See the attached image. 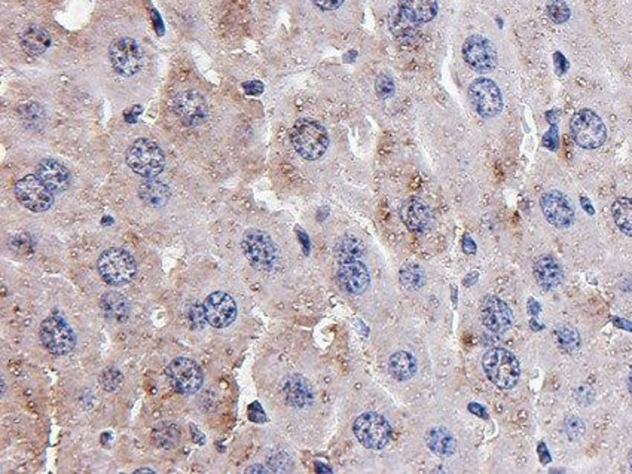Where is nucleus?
<instances>
[{"label":"nucleus","mask_w":632,"mask_h":474,"mask_svg":"<svg viewBox=\"0 0 632 474\" xmlns=\"http://www.w3.org/2000/svg\"><path fill=\"white\" fill-rule=\"evenodd\" d=\"M291 142L302 158L317 161L327 152L329 134L320 122L299 119L291 130Z\"/></svg>","instance_id":"obj_1"},{"label":"nucleus","mask_w":632,"mask_h":474,"mask_svg":"<svg viewBox=\"0 0 632 474\" xmlns=\"http://www.w3.org/2000/svg\"><path fill=\"white\" fill-rule=\"evenodd\" d=\"M241 250L252 267L260 272H271L280 262L279 248L265 231H245L241 240Z\"/></svg>","instance_id":"obj_2"},{"label":"nucleus","mask_w":632,"mask_h":474,"mask_svg":"<svg viewBox=\"0 0 632 474\" xmlns=\"http://www.w3.org/2000/svg\"><path fill=\"white\" fill-rule=\"evenodd\" d=\"M482 369L491 384L502 389L516 387L521 366L518 358L504 348H492L482 358Z\"/></svg>","instance_id":"obj_3"},{"label":"nucleus","mask_w":632,"mask_h":474,"mask_svg":"<svg viewBox=\"0 0 632 474\" xmlns=\"http://www.w3.org/2000/svg\"><path fill=\"white\" fill-rule=\"evenodd\" d=\"M97 269L106 284L118 287L133 280L137 274V265L127 250L112 247L100 255Z\"/></svg>","instance_id":"obj_4"},{"label":"nucleus","mask_w":632,"mask_h":474,"mask_svg":"<svg viewBox=\"0 0 632 474\" xmlns=\"http://www.w3.org/2000/svg\"><path fill=\"white\" fill-rule=\"evenodd\" d=\"M127 164L135 174L152 178L162 173L166 166V157L155 142L139 138L127 152Z\"/></svg>","instance_id":"obj_5"},{"label":"nucleus","mask_w":632,"mask_h":474,"mask_svg":"<svg viewBox=\"0 0 632 474\" xmlns=\"http://www.w3.org/2000/svg\"><path fill=\"white\" fill-rule=\"evenodd\" d=\"M353 433L367 449H382L391 440V425L377 412H365L356 418Z\"/></svg>","instance_id":"obj_6"},{"label":"nucleus","mask_w":632,"mask_h":474,"mask_svg":"<svg viewBox=\"0 0 632 474\" xmlns=\"http://www.w3.org/2000/svg\"><path fill=\"white\" fill-rule=\"evenodd\" d=\"M574 142L583 149H598L607 138V128L602 119L589 109L576 111L570 122Z\"/></svg>","instance_id":"obj_7"},{"label":"nucleus","mask_w":632,"mask_h":474,"mask_svg":"<svg viewBox=\"0 0 632 474\" xmlns=\"http://www.w3.org/2000/svg\"><path fill=\"white\" fill-rule=\"evenodd\" d=\"M40 341L54 356H66L76 346V334L66 320L57 314L47 317L40 324Z\"/></svg>","instance_id":"obj_8"},{"label":"nucleus","mask_w":632,"mask_h":474,"mask_svg":"<svg viewBox=\"0 0 632 474\" xmlns=\"http://www.w3.org/2000/svg\"><path fill=\"white\" fill-rule=\"evenodd\" d=\"M109 59L115 72L126 78L137 75L143 67V51L131 37L116 39L109 49Z\"/></svg>","instance_id":"obj_9"},{"label":"nucleus","mask_w":632,"mask_h":474,"mask_svg":"<svg viewBox=\"0 0 632 474\" xmlns=\"http://www.w3.org/2000/svg\"><path fill=\"white\" fill-rule=\"evenodd\" d=\"M13 192H16L17 200L27 210L35 213H44L49 210L54 202L52 192L37 176H25L20 178L16 183V188H13Z\"/></svg>","instance_id":"obj_10"},{"label":"nucleus","mask_w":632,"mask_h":474,"mask_svg":"<svg viewBox=\"0 0 632 474\" xmlns=\"http://www.w3.org/2000/svg\"><path fill=\"white\" fill-rule=\"evenodd\" d=\"M167 376L176 391L185 396L195 394L204 381L201 367L186 357L174 358L167 367Z\"/></svg>","instance_id":"obj_11"},{"label":"nucleus","mask_w":632,"mask_h":474,"mask_svg":"<svg viewBox=\"0 0 632 474\" xmlns=\"http://www.w3.org/2000/svg\"><path fill=\"white\" fill-rule=\"evenodd\" d=\"M469 99L472 106L482 118L497 116L503 109V99L496 82L487 78H479L469 87Z\"/></svg>","instance_id":"obj_12"},{"label":"nucleus","mask_w":632,"mask_h":474,"mask_svg":"<svg viewBox=\"0 0 632 474\" xmlns=\"http://www.w3.org/2000/svg\"><path fill=\"white\" fill-rule=\"evenodd\" d=\"M463 59L473 71L484 73L497 66V51L487 37L473 35L464 42Z\"/></svg>","instance_id":"obj_13"},{"label":"nucleus","mask_w":632,"mask_h":474,"mask_svg":"<svg viewBox=\"0 0 632 474\" xmlns=\"http://www.w3.org/2000/svg\"><path fill=\"white\" fill-rule=\"evenodd\" d=\"M207 323L216 329H226L237 318V303L225 291H214L204 302Z\"/></svg>","instance_id":"obj_14"},{"label":"nucleus","mask_w":632,"mask_h":474,"mask_svg":"<svg viewBox=\"0 0 632 474\" xmlns=\"http://www.w3.org/2000/svg\"><path fill=\"white\" fill-rule=\"evenodd\" d=\"M542 212L546 220L555 228L564 229L573 225L574 207L571 201L559 190H547L540 198Z\"/></svg>","instance_id":"obj_15"},{"label":"nucleus","mask_w":632,"mask_h":474,"mask_svg":"<svg viewBox=\"0 0 632 474\" xmlns=\"http://www.w3.org/2000/svg\"><path fill=\"white\" fill-rule=\"evenodd\" d=\"M174 114L186 127H198L207 119V102L198 91H183L174 99Z\"/></svg>","instance_id":"obj_16"},{"label":"nucleus","mask_w":632,"mask_h":474,"mask_svg":"<svg viewBox=\"0 0 632 474\" xmlns=\"http://www.w3.org/2000/svg\"><path fill=\"white\" fill-rule=\"evenodd\" d=\"M480 322L492 333L502 334L514 324V315L509 306L497 296H487L480 305Z\"/></svg>","instance_id":"obj_17"},{"label":"nucleus","mask_w":632,"mask_h":474,"mask_svg":"<svg viewBox=\"0 0 632 474\" xmlns=\"http://www.w3.org/2000/svg\"><path fill=\"white\" fill-rule=\"evenodd\" d=\"M336 276L341 288L353 296L363 295L370 286L367 267L360 259L339 263Z\"/></svg>","instance_id":"obj_18"},{"label":"nucleus","mask_w":632,"mask_h":474,"mask_svg":"<svg viewBox=\"0 0 632 474\" xmlns=\"http://www.w3.org/2000/svg\"><path fill=\"white\" fill-rule=\"evenodd\" d=\"M401 219L409 231L425 232L433 225V213L430 207L418 198H411L401 207Z\"/></svg>","instance_id":"obj_19"},{"label":"nucleus","mask_w":632,"mask_h":474,"mask_svg":"<svg viewBox=\"0 0 632 474\" xmlns=\"http://www.w3.org/2000/svg\"><path fill=\"white\" fill-rule=\"evenodd\" d=\"M37 177L42 180L44 185L52 192V193H59V192H64L68 185H71V174H68V170L63 164H60L56 159H42L37 166Z\"/></svg>","instance_id":"obj_20"},{"label":"nucleus","mask_w":632,"mask_h":474,"mask_svg":"<svg viewBox=\"0 0 632 474\" xmlns=\"http://www.w3.org/2000/svg\"><path fill=\"white\" fill-rule=\"evenodd\" d=\"M389 29L397 42L403 45H415L420 39V24L411 20L396 6L389 13Z\"/></svg>","instance_id":"obj_21"},{"label":"nucleus","mask_w":632,"mask_h":474,"mask_svg":"<svg viewBox=\"0 0 632 474\" xmlns=\"http://www.w3.org/2000/svg\"><path fill=\"white\" fill-rule=\"evenodd\" d=\"M533 272L535 281L545 290H554L564 280L562 268L552 256H540L539 259H535Z\"/></svg>","instance_id":"obj_22"},{"label":"nucleus","mask_w":632,"mask_h":474,"mask_svg":"<svg viewBox=\"0 0 632 474\" xmlns=\"http://www.w3.org/2000/svg\"><path fill=\"white\" fill-rule=\"evenodd\" d=\"M283 391L287 403L295 408H305L312 401V389L299 375L288 376L284 381Z\"/></svg>","instance_id":"obj_23"},{"label":"nucleus","mask_w":632,"mask_h":474,"mask_svg":"<svg viewBox=\"0 0 632 474\" xmlns=\"http://www.w3.org/2000/svg\"><path fill=\"white\" fill-rule=\"evenodd\" d=\"M401 11L418 24L432 21L437 13L436 0H399Z\"/></svg>","instance_id":"obj_24"},{"label":"nucleus","mask_w":632,"mask_h":474,"mask_svg":"<svg viewBox=\"0 0 632 474\" xmlns=\"http://www.w3.org/2000/svg\"><path fill=\"white\" fill-rule=\"evenodd\" d=\"M23 49L29 55H42L51 45L49 35L37 25L25 27L20 36Z\"/></svg>","instance_id":"obj_25"},{"label":"nucleus","mask_w":632,"mask_h":474,"mask_svg":"<svg viewBox=\"0 0 632 474\" xmlns=\"http://www.w3.org/2000/svg\"><path fill=\"white\" fill-rule=\"evenodd\" d=\"M425 443H427L430 451L439 456H449L456 452L457 448L454 436L444 427L430 428L425 433Z\"/></svg>","instance_id":"obj_26"},{"label":"nucleus","mask_w":632,"mask_h":474,"mask_svg":"<svg viewBox=\"0 0 632 474\" xmlns=\"http://www.w3.org/2000/svg\"><path fill=\"white\" fill-rule=\"evenodd\" d=\"M139 197L146 205L152 207V208H159L169 202L170 189L162 182H158V180H154V178H149L140 185Z\"/></svg>","instance_id":"obj_27"},{"label":"nucleus","mask_w":632,"mask_h":474,"mask_svg":"<svg viewBox=\"0 0 632 474\" xmlns=\"http://www.w3.org/2000/svg\"><path fill=\"white\" fill-rule=\"evenodd\" d=\"M389 369L397 381H409L417 373V360L406 351H397L389 358Z\"/></svg>","instance_id":"obj_28"},{"label":"nucleus","mask_w":632,"mask_h":474,"mask_svg":"<svg viewBox=\"0 0 632 474\" xmlns=\"http://www.w3.org/2000/svg\"><path fill=\"white\" fill-rule=\"evenodd\" d=\"M102 310L104 311L106 317L115 320V322H126L130 317V303L118 291H107L102 298Z\"/></svg>","instance_id":"obj_29"},{"label":"nucleus","mask_w":632,"mask_h":474,"mask_svg":"<svg viewBox=\"0 0 632 474\" xmlns=\"http://www.w3.org/2000/svg\"><path fill=\"white\" fill-rule=\"evenodd\" d=\"M365 255L363 243L353 235H346L339 238L335 244V257L339 263L357 260Z\"/></svg>","instance_id":"obj_30"},{"label":"nucleus","mask_w":632,"mask_h":474,"mask_svg":"<svg viewBox=\"0 0 632 474\" xmlns=\"http://www.w3.org/2000/svg\"><path fill=\"white\" fill-rule=\"evenodd\" d=\"M612 214L616 226L625 235L632 236V198L624 197L616 200L612 207Z\"/></svg>","instance_id":"obj_31"},{"label":"nucleus","mask_w":632,"mask_h":474,"mask_svg":"<svg viewBox=\"0 0 632 474\" xmlns=\"http://www.w3.org/2000/svg\"><path fill=\"white\" fill-rule=\"evenodd\" d=\"M399 280L408 290H420L425 284V271L417 263H405L399 271Z\"/></svg>","instance_id":"obj_32"},{"label":"nucleus","mask_w":632,"mask_h":474,"mask_svg":"<svg viewBox=\"0 0 632 474\" xmlns=\"http://www.w3.org/2000/svg\"><path fill=\"white\" fill-rule=\"evenodd\" d=\"M154 440L161 448H173L181 440V430L171 423H164L154 428Z\"/></svg>","instance_id":"obj_33"},{"label":"nucleus","mask_w":632,"mask_h":474,"mask_svg":"<svg viewBox=\"0 0 632 474\" xmlns=\"http://www.w3.org/2000/svg\"><path fill=\"white\" fill-rule=\"evenodd\" d=\"M557 339L559 346L566 351H574L581 346V336L576 329L570 326H561L557 329Z\"/></svg>","instance_id":"obj_34"},{"label":"nucleus","mask_w":632,"mask_h":474,"mask_svg":"<svg viewBox=\"0 0 632 474\" xmlns=\"http://www.w3.org/2000/svg\"><path fill=\"white\" fill-rule=\"evenodd\" d=\"M547 16L554 23L562 24L570 18V8L564 0H551L547 4Z\"/></svg>","instance_id":"obj_35"},{"label":"nucleus","mask_w":632,"mask_h":474,"mask_svg":"<svg viewBox=\"0 0 632 474\" xmlns=\"http://www.w3.org/2000/svg\"><path fill=\"white\" fill-rule=\"evenodd\" d=\"M375 91L381 97V99H387V97L393 95L394 92V82L391 76L382 73L375 80Z\"/></svg>","instance_id":"obj_36"},{"label":"nucleus","mask_w":632,"mask_h":474,"mask_svg":"<svg viewBox=\"0 0 632 474\" xmlns=\"http://www.w3.org/2000/svg\"><path fill=\"white\" fill-rule=\"evenodd\" d=\"M583 424L581 420H577L574 416H570L569 420L566 421V431L570 439H577L582 433H583Z\"/></svg>","instance_id":"obj_37"},{"label":"nucleus","mask_w":632,"mask_h":474,"mask_svg":"<svg viewBox=\"0 0 632 474\" xmlns=\"http://www.w3.org/2000/svg\"><path fill=\"white\" fill-rule=\"evenodd\" d=\"M190 320H192V327H195V329H198V324L197 323H200V326L202 327V324L207 322V318H205V312H204V305H194L190 308Z\"/></svg>","instance_id":"obj_38"},{"label":"nucleus","mask_w":632,"mask_h":474,"mask_svg":"<svg viewBox=\"0 0 632 474\" xmlns=\"http://www.w3.org/2000/svg\"><path fill=\"white\" fill-rule=\"evenodd\" d=\"M312 4L317 6L322 11H335L338 8H341V5L344 4V0H312Z\"/></svg>","instance_id":"obj_39"},{"label":"nucleus","mask_w":632,"mask_h":474,"mask_svg":"<svg viewBox=\"0 0 632 474\" xmlns=\"http://www.w3.org/2000/svg\"><path fill=\"white\" fill-rule=\"evenodd\" d=\"M249 412H250V420L252 421H256V423H262V420L265 421V412L260 409L259 403H253L252 406H250V409H249Z\"/></svg>","instance_id":"obj_40"},{"label":"nucleus","mask_w":632,"mask_h":474,"mask_svg":"<svg viewBox=\"0 0 632 474\" xmlns=\"http://www.w3.org/2000/svg\"><path fill=\"white\" fill-rule=\"evenodd\" d=\"M243 87H244V91L250 95H259L264 91V85L260 82H247Z\"/></svg>","instance_id":"obj_41"},{"label":"nucleus","mask_w":632,"mask_h":474,"mask_svg":"<svg viewBox=\"0 0 632 474\" xmlns=\"http://www.w3.org/2000/svg\"><path fill=\"white\" fill-rule=\"evenodd\" d=\"M469 411L473 413V415H476V416H479V418H487V412H485V409L480 406V404H478V403H470L469 404Z\"/></svg>","instance_id":"obj_42"},{"label":"nucleus","mask_w":632,"mask_h":474,"mask_svg":"<svg viewBox=\"0 0 632 474\" xmlns=\"http://www.w3.org/2000/svg\"><path fill=\"white\" fill-rule=\"evenodd\" d=\"M463 248H464V252H466V253H469V255L475 253L476 245H475V243L472 241V238H470V236H464V241H463Z\"/></svg>","instance_id":"obj_43"},{"label":"nucleus","mask_w":632,"mask_h":474,"mask_svg":"<svg viewBox=\"0 0 632 474\" xmlns=\"http://www.w3.org/2000/svg\"><path fill=\"white\" fill-rule=\"evenodd\" d=\"M539 455H540V459H542V463H543V464H546V463L551 461V456L547 455V451H546L545 443H540V444H539Z\"/></svg>","instance_id":"obj_44"},{"label":"nucleus","mask_w":632,"mask_h":474,"mask_svg":"<svg viewBox=\"0 0 632 474\" xmlns=\"http://www.w3.org/2000/svg\"><path fill=\"white\" fill-rule=\"evenodd\" d=\"M528 306H530V312L533 314V315H535V314H539L540 312V305L535 302L534 299H530L528 300Z\"/></svg>","instance_id":"obj_45"},{"label":"nucleus","mask_w":632,"mask_h":474,"mask_svg":"<svg viewBox=\"0 0 632 474\" xmlns=\"http://www.w3.org/2000/svg\"><path fill=\"white\" fill-rule=\"evenodd\" d=\"M245 473H269V470L265 468V467H262V466L256 464V466H252V467H249V468H245Z\"/></svg>","instance_id":"obj_46"},{"label":"nucleus","mask_w":632,"mask_h":474,"mask_svg":"<svg viewBox=\"0 0 632 474\" xmlns=\"http://www.w3.org/2000/svg\"><path fill=\"white\" fill-rule=\"evenodd\" d=\"M190 433H192V435H194V436H195L197 439H200V443H204V442H205V437H204V436H202V435L200 433V431H198V428H197L195 425H190Z\"/></svg>","instance_id":"obj_47"},{"label":"nucleus","mask_w":632,"mask_h":474,"mask_svg":"<svg viewBox=\"0 0 632 474\" xmlns=\"http://www.w3.org/2000/svg\"><path fill=\"white\" fill-rule=\"evenodd\" d=\"M628 388H629V393H631V396H632V369H631L629 376H628Z\"/></svg>","instance_id":"obj_48"},{"label":"nucleus","mask_w":632,"mask_h":474,"mask_svg":"<svg viewBox=\"0 0 632 474\" xmlns=\"http://www.w3.org/2000/svg\"><path fill=\"white\" fill-rule=\"evenodd\" d=\"M530 324H531V327H533L534 330H542V329H543V326H539L537 322H535V320H531V323H530Z\"/></svg>","instance_id":"obj_49"},{"label":"nucleus","mask_w":632,"mask_h":474,"mask_svg":"<svg viewBox=\"0 0 632 474\" xmlns=\"http://www.w3.org/2000/svg\"><path fill=\"white\" fill-rule=\"evenodd\" d=\"M135 473H154V470H149V468H142V470H137Z\"/></svg>","instance_id":"obj_50"},{"label":"nucleus","mask_w":632,"mask_h":474,"mask_svg":"<svg viewBox=\"0 0 632 474\" xmlns=\"http://www.w3.org/2000/svg\"><path fill=\"white\" fill-rule=\"evenodd\" d=\"M629 467H631V471H632V449L629 452Z\"/></svg>","instance_id":"obj_51"}]
</instances>
